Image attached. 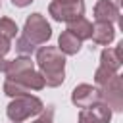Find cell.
Segmentation results:
<instances>
[{
	"label": "cell",
	"instance_id": "cell-1",
	"mask_svg": "<svg viewBox=\"0 0 123 123\" xmlns=\"http://www.w3.org/2000/svg\"><path fill=\"white\" fill-rule=\"evenodd\" d=\"M38 73L44 79V86H60L65 81V56L56 46H40L37 50Z\"/></svg>",
	"mask_w": 123,
	"mask_h": 123
},
{
	"label": "cell",
	"instance_id": "cell-2",
	"mask_svg": "<svg viewBox=\"0 0 123 123\" xmlns=\"http://www.w3.org/2000/svg\"><path fill=\"white\" fill-rule=\"evenodd\" d=\"M44 110V104L40 98L33 96V94H25V96H17L13 98L8 108H6V115L12 123H21L33 115H38Z\"/></svg>",
	"mask_w": 123,
	"mask_h": 123
},
{
	"label": "cell",
	"instance_id": "cell-3",
	"mask_svg": "<svg viewBox=\"0 0 123 123\" xmlns=\"http://www.w3.org/2000/svg\"><path fill=\"white\" fill-rule=\"evenodd\" d=\"M25 40H29L33 46H38V44H46L50 38H52V27L50 23L46 21V17L42 13H31L27 19H25V25H23V35H21Z\"/></svg>",
	"mask_w": 123,
	"mask_h": 123
},
{
	"label": "cell",
	"instance_id": "cell-4",
	"mask_svg": "<svg viewBox=\"0 0 123 123\" xmlns=\"http://www.w3.org/2000/svg\"><path fill=\"white\" fill-rule=\"evenodd\" d=\"M100 92V102H104L111 111L123 110V79L115 73L110 81H106L102 86H96Z\"/></svg>",
	"mask_w": 123,
	"mask_h": 123
},
{
	"label": "cell",
	"instance_id": "cell-5",
	"mask_svg": "<svg viewBox=\"0 0 123 123\" xmlns=\"http://www.w3.org/2000/svg\"><path fill=\"white\" fill-rule=\"evenodd\" d=\"M48 13L56 21H73L85 15V2L83 0H54L48 6Z\"/></svg>",
	"mask_w": 123,
	"mask_h": 123
},
{
	"label": "cell",
	"instance_id": "cell-6",
	"mask_svg": "<svg viewBox=\"0 0 123 123\" xmlns=\"http://www.w3.org/2000/svg\"><path fill=\"white\" fill-rule=\"evenodd\" d=\"M71 102H73L77 108L86 110V108H90L92 104L100 102V92H98L96 86L83 83V85H77V86L73 88V92H71Z\"/></svg>",
	"mask_w": 123,
	"mask_h": 123
},
{
	"label": "cell",
	"instance_id": "cell-7",
	"mask_svg": "<svg viewBox=\"0 0 123 123\" xmlns=\"http://www.w3.org/2000/svg\"><path fill=\"white\" fill-rule=\"evenodd\" d=\"M123 63V42H119L115 48H104L100 54V69L117 73Z\"/></svg>",
	"mask_w": 123,
	"mask_h": 123
},
{
	"label": "cell",
	"instance_id": "cell-8",
	"mask_svg": "<svg viewBox=\"0 0 123 123\" xmlns=\"http://www.w3.org/2000/svg\"><path fill=\"white\" fill-rule=\"evenodd\" d=\"M94 17L96 21L115 23L119 19V6H115L111 0H98L94 6Z\"/></svg>",
	"mask_w": 123,
	"mask_h": 123
},
{
	"label": "cell",
	"instance_id": "cell-9",
	"mask_svg": "<svg viewBox=\"0 0 123 123\" xmlns=\"http://www.w3.org/2000/svg\"><path fill=\"white\" fill-rule=\"evenodd\" d=\"M90 38H92L96 44H100V46H108V44L115 38V29H113V23L96 21V23L92 25Z\"/></svg>",
	"mask_w": 123,
	"mask_h": 123
},
{
	"label": "cell",
	"instance_id": "cell-10",
	"mask_svg": "<svg viewBox=\"0 0 123 123\" xmlns=\"http://www.w3.org/2000/svg\"><path fill=\"white\" fill-rule=\"evenodd\" d=\"M31 69H35V63L31 62V58L21 56V58H15V60L6 62L4 73H6V77L12 81V79H15V77H19V75H23V73H27V71H31Z\"/></svg>",
	"mask_w": 123,
	"mask_h": 123
},
{
	"label": "cell",
	"instance_id": "cell-11",
	"mask_svg": "<svg viewBox=\"0 0 123 123\" xmlns=\"http://www.w3.org/2000/svg\"><path fill=\"white\" fill-rule=\"evenodd\" d=\"M81 46H83V42L75 35H71L69 31H63L60 35V38H58V50L63 56H75L81 50Z\"/></svg>",
	"mask_w": 123,
	"mask_h": 123
},
{
	"label": "cell",
	"instance_id": "cell-12",
	"mask_svg": "<svg viewBox=\"0 0 123 123\" xmlns=\"http://www.w3.org/2000/svg\"><path fill=\"white\" fill-rule=\"evenodd\" d=\"M65 31H69L71 35H75L81 42L83 40H86V38H90V33H92V23L83 15V17H77V19H73V21H67V29Z\"/></svg>",
	"mask_w": 123,
	"mask_h": 123
},
{
	"label": "cell",
	"instance_id": "cell-13",
	"mask_svg": "<svg viewBox=\"0 0 123 123\" xmlns=\"http://www.w3.org/2000/svg\"><path fill=\"white\" fill-rule=\"evenodd\" d=\"M86 110L90 111V115L94 117L96 123H110V121H111V110H110L104 102H96V104H92V106L86 108Z\"/></svg>",
	"mask_w": 123,
	"mask_h": 123
},
{
	"label": "cell",
	"instance_id": "cell-14",
	"mask_svg": "<svg viewBox=\"0 0 123 123\" xmlns=\"http://www.w3.org/2000/svg\"><path fill=\"white\" fill-rule=\"evenodd\" d=\"M17 31H19V29H17V25H15L13 19H10V17H0V35H2L4 38H8V40L15 38Z\"/></svg>",
	"mask_w": 123,
	"mask_h": 123
},
{
	"label": "cell",
	"instance_id": "cell-15",
	"mask_svg": "<svg viewBox=\"0 0 123 123\" xmlns=\"http://www.w3.org/2000/svg\"><path fill=\"white\" fill-rule=\"evenodd\" d=\"M35 48H37V46H33V44H31L29 40H25L23 37H19L17 42H15V50H17L19 54H23V56H27V54L31 56V54L35 52Z\"/></svg>",
	"mask_w": 123,
	"mask_h": 123
},
{
	"label": "cell",
	"instance_id": "cell-16",
	"mask_svg": "<svg viewBox=\"0 0 123 123\" xmlns=\"http://www.w3.org/2000/svg\"><path fill=\"white\" fill-rule=\"evenodd\" d=\"M33 123H54V106H46L40 111V117Z\"/></svg>",
	"mask_w": 123,
	"mask_h": 123
},
{
	"label": "cell",
	"instance_id": "cell-17",
	"mask_svg": "<svg viewBox=\"0 0 123 123\" xmlns=\"http://www.w3.org/2000/svg\"><path fill=\"white\" fill-rule=\"evenodd\" d=\"M10 48H12V40H8V38H4L0 35V58H4L10 52Z\"/></svg>",
	"mask_w": 123,
	"mask_h": 123
},
{
	"label": "cell",
	"instance_id": "cell-18",
	"mask_svg": "<svg viewBox=\"0 0 123 123\" xmlns=\"http://www.w3.org/2000/svg\"><path fill=\"white\" fill-rule=\"evenodd\" d=\"M79 123H96V121H94V117L90 115L88 110H81L79 111Z\"/></svg>",
	"mask_w": 123,
	"mask_h": 123
},
{
	"label": "cell",
	"instance_id": "cell-19",
	"mask_svg": "<svg viewBox=\"0 0 123 123\" xmlns=\"http://www.w3.org/2000/svg\"><path fill=\"white\" fill-rule=\"evenodd\" d=\"M33 0H12V4L15 6V8H25V6H29Z\"/></svg>",
	"mask_w": 123,
	"mask_h": 123
},
{
	"label": "cell",
	"instance_id": "cell-20",
	"mask_svg": "<svg viewBox=\"0 0 123 123\" xmlns=\"http://www.w3.org/2000/svg\"><path fill=\"white\" fill-rule=\"evenodd\" d=\"M4 67H6V60L0 58V71H4Z\"/></svg>",
	"mask_w": 123,
	"mask_h": 123
},
{
	"label": "cell",
	"instance_id": "cell-21",
	"mask_svg": "<svg viewBox=\"0 0 123 123\" xmlns=\"http://www.w3.org/2000/svg\"><path fill=\"white\" fill-rule=\"evenodd\" d=\"M113 4H115V6H121V0H115Z\"/></svg>",
	"mask_w": 123,
	"mask_h": 123
}]
</instances>
